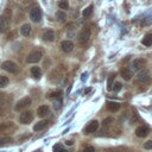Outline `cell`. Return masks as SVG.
Instances as JSON below:
<instances>
[{"label": "cell", "mask_w": 152, "mask_h": 152, "mask_svg": "<svg viewBox=\"0 0 152 152\" xmlns=\"http://www.w3.org/2000/svg\"><path fill=\"white\" fill-rule=\"evenodd\" d=\"M12 129H14V124L13 122L7 121V122H1L0 124V133H7Z\"/></svg>", "instance_id": "8fae6325"}, {"label": "cell", "mask_w": 152, "mask_h": 152, "mask_svg": "<svg viewBox=\"0 0 152 152\" xmlns=\"http://www.w3.org/2000/svg\"><path fill=\"white\" fill-rule=\"evenodd\" d=\"M10 18H11V11L7 10L4 15L0 17V33L5 32L10 26Z\"/></svg>", "instance_id": "6da1fadb"}, {"label": "cell", "mask_w": 152, "mask_h": 152, "mask_svg": "<svg viewBox=\"0 0 152 152\" xmlns=\"http://www.w3.org/2000/svg\"><path fill=\"white\" fill-rule=\"evenodd\" d=\"M46 125H48V121H46V120L39 121V122H37V124L33 126V131H40V129L45 128V127H46Z\"/></svg>", "instance_id": "7402d4cb"}, {"label": "cell", "mask_w": 152, "mask_h": 152, "mask_svg": "<svg viewBox=\"0 0 152 152\" xmlns=\"http://www.w3.org/2000/svg\"><path fill=\"white\" fill-rule=\"evenodd\" d=\"M61 104H62V97L58 99L57 101H55V103H53V108H55V109H59Z\"/></svg>", "instance_id": "d6a6232c"}, {"label": "cell", "mask_w": 152, "mask_h": 152, "mask_svg": "<svg viewBox=\"0 0 152 152\" xmlns=\"http://www.w3.org/2000/svg\"><path fill=\"white\" fill-rule=\"evenodd\" d=\"M138 81L140 83H146L150 81V75H148V71L146 70H141L140 72H138V76H137Z\"/></svg>", "instance_id": "4fadbf2b"}, {"label": "cell", "mask_w": 152, "mask_h": 152, "mask_svg": "<svg viewBox=\"0 0 152 152\" xmlns=\"http://www.w3.org/2000/svg\"><path fill=\"white\" fill-rule=\"evenodd\" d=\"M144 148H146V150H152V140H147V141L144 144Z\"/></svg>", "instance_id": "836d02e7"}, {"label": "cell", "mask_w": 152, "mask_h": 152, "mask_svg": "<svg viewBox=\"0 0 152 152\" xmlns=\"http://www.w3.org/2000/svg\"><path fill=\"white\" fill-rule=\"evenodd\" d=\"M1 69L8 71V72H17L18 71V65L12 62V61H5L1 63Z\"/></svg>", "instance_id": "3957f363"}, {"label": "cell", "mask_w": 152, "mask_h": 152, "mask_svg": "<svg viewBox=\"0 0 152 152\" xmlns=\"http://www.w3.org/2000/svg\"><path fill=\"white\" fill-rule=\"evenodd\" d=\"M61 49L64 52H71L74 49V44L70 40H63V42H61Z\"/></svg>", "instance_id": "7c38bea8"}, {"label": "cell", "mask_w": 152, "mask_h": 152, "mask_svg": "<svg viewBox=\"0 0 152 152\" xmlns=\"http://www.w3.org/2000/svg\"><path fill=\"white\" fill-rule=\"evenodd\" d=\"M31 74H32V76L34 77V78H40V76H42V70H40V68L39 66H32L31 68Z\"/></svg>", "instance_id": "d6986e66"}, {"label": "cell", "mask_w": 152, "mask_h": 152, "mask_svg": "<svg viewBox=\"0 0 152 152\" xmlns=\"http://www.w3.org/2000/svg\"><path fill=\"white\" fill-rule=\"evenodd\" d=\"M42 57H43V52L40 50H33L27 55L26 62L27 63H37L42 59Z\"/></svg>", "instance_id": "7a4b0ae2"}, {"label": "cell", "mask_w": 152, "mask_h": 152, "mask_svg": "<svg viewBox=\"0 0 152 152\" xmlns=\"http://www.w3.org/2000/svg\"><path fill=\"white\" fill-rule=\"evenodd\" d=\"M30 104H31V99H30L28 96H25V97L20 99V100L15 103L14 109H15V110H21V109H24V108L28 107Z\"/></svg>", "instance_id": "277c9868"}, {"label": "cell", "mask_w": 152, "mask_h": 152, "mask_svg": "<svg viewBox=\"0 0 152 152\" xmlns=\"http://www.w3.org/2000/svg\"><path fill=\"white\" fill-rule=\"evenodd\" d=\"M145 65H146V59L145 58H137L132 63V66H133L134 70H141Z\"/></svg>", "instance_id": "30bf717a"}, {"label": "cell", "mask_w": 152, "mask_h": 152, "mask_svg": "<svg viewBox=\"0 0 152 152\" xmlns=\"http://www.w3.org/2000/svg\"><path fill=\"white\" fill-rule=\"evenodd\" d=\"M91 12H93V5H89V6H87V7L82 11V15H83V17H88V15L91 14Z\"/></svg>", "instance_id": "484cf974"}, {"label": "cell", "mask_w": 152, "mask_h": 152, "mask_svg": "<svg viewBox=\"0 0 152 152\" xmlns=\"http://www.w3.org/2000/svg\"><path fill=\"white\" fill-rule=\"evenodd\" d=\"M7 102V96L4 93H0V107H4Z\"/></svg>", "instance_id": "f546056e"}, {"label": "cell", "mask_w": 152, "mask_h": 152, "mask_svg": "<svg viewBox=\"0 0 152 152\" xmlns=\"http://www.w3.org/2000/svg\"><path fill=\"white\" fill-rule=\"evenodd\" d=\"M120 75H121L122 78L126 80V81H129V80L132 78V72H131L127 68H122V69L120 70Z\"/></svg>", "instance_id": "e0dca14e"}, {"label": "cell", "mask_w": 152, "mask_h": 152, "mask_svg": "<svg viewBox=\"0 0 152 152\" xmlns=\"http://www.w3.org/2000/svg\"><path fill=\"white\" fill-rule=\"evenodd\" d=\"M113 122V118L112 116H108V118H106L103 121H102V125L103 126H108L109 124H112Z\"/></svg>", "instance_id": "1f68e13d"}, {"label": "cell", "mask_w": 152, "mask_h": 152, "mask_svg": "<svg viewBox=\"0 0 152 152\" xmlns=\"http://www.w3.org/2000/svg\"><path fill=\"white\" fill-rule=\"evenodd\" d=\"M107 108L110 112H118L120 109V104L118 102H108L107 103Z\"/></svg>", "instance_id": "44dd1931"}, {"label": "cell", "mask_w": 152, "mask_h": 152, "mask_svg": "<svg viewBox=\"0 0 152 152\" xmlns=\"http://www.w3.org/2000/svg\"><path fill=\"white\" fill-rule=\"evenodd\" d=\"M30 19H31L32 21H34V23L40 21V19H42V11H40V8H39L38 6L33 7V8L30 11Z\"/></svg>", "instance_id": "5b68a950"}, {"label": "cell", "mask_w": 152, "mask_h": 152, "mask_svg": "<svg viewBox=\"0 0 152 152\" xmlns=\"http://www.w3.org/2000/svg\"><path fill=\"white\" fill-rule=\"evenodd\" d=\"M32 119H33V114L27 110V112H23V113L20 114L19 121H20L21 124H24V125H27V124H30V122L32 121Z\"/></svg>", "instance_id": "52a82bcc"}, {"label": "cell", "mask_w": 152, "mask_h": 152, "mask_svg": "<svg viewBox=\"0 0 152 152\" xmlns=\"http://www.w3.org/2000/svg\"><path fill=\"white\" fill-rule=\"evenodd\" d=\"M61 95H62L61 90H55V91H51L49 94V97L50 99H61Z\"/></svg>", "instance_id": "4316f807"}, {"label": "cell", "mask_w": 152, "mask_h": 152, "mask_svg": "<svg viewBox=\"0 0 152 152\" xmlns=\"http://www.w3.org/2000/svg\"><path fill=\"white\" fill-rule=\"evenodd\" d=\"M56 19L59 21V23H65L66 20V14L63 12V11H58L56 13Z\"/></svg>", "instance_id": "603a6c76"}, {"label": "cell", "mask_w": 152, "mask_h": 152, "mask_svg": "<svg viewBox=\"0 0 152 152\" xmlns=\"http://www.w3.org/2000/svg\"><path fill=\"white\" fill-rule=\"evenodd\" d=\"M90 36H91L90 28H89V27H84L83 30H81V32H80V34H78V42H80V43H87V42L89 40Z\"/></svg>", "instance_id": "8992f818"}, {"label": "cell", "mask_w": 152, "mask_h": 152, "mask_svg": "<svg viewBox=\"0 0 152 152\" xmlns=\"http://www.w3.org/2000/svg\"><path fill=\"white\" fill-rule=\"evenodd\" d=\"M65 144L70 146V145H72V144H74V141H72V140H66V141H65Z\"/></svg>", "instance_id": "8d00e7d4"}, {"label": "cell", "mask_w": 152, "mask_h": 152, "mask_svg": "<svg viewBox=\"0 0 152 152\" xmlns=\"http://www.w3.org/2000/svg\"><path fill=\"white\" fill-rule=\"evenodd\" d=\"M114 77H115V74H112V75L108 77V81H107V89H108V90H110L112 87H113V80H114Z\"/></svg>", "instance_id": "83f0119b"}, {"label": "cell", "mask_w": 152, "mask_h": 152, "mask_svg": "<svg viewBox=\"0 0 152 152\" xmlns=\"http://www.w3.org/2000/svg\"><path fill=\"white\" fill-rule=\"evenodd\" d=\"M148 134V128L146 126H139L137 129H135V135L139 137V138H144Z\"/></svg>", "instance_id": "5bb4252c"}, {"label": "cell", "mask_w": 152, "mask_h": 152, "mask_svg": "<svg viewBox=\"0 0 152 152\" xmlns=\"http://www.w3.org/2000/svg\"><path fill=\"white\" fill-rule=\"evenodd\" d=\"M30 32H31V25H30V24H24V25H21V27H20V33H21L24 37H27V36L30 34Z\"/></svg>", "instance_id": "ac0fdd59"}, {"label": "cell", "mask_w": 152, "mask_h": 152, "mask_svg": "<svg viewBox=\"0 0 152 152\" xmlns=\"http://www.w3.org/2000/svg\"><path fill=\"white\" fill-rule=\"evenodd\" d=\"M10 80L7 76H4V75H0V88H5L7 84H8Z\"/></svg>", "instance_id": "d4e9b609"}, {"label": "cell", "mask_w": 152, "mask_h": 152, "mask_svg": "<svg viewBox=\"0 0 152 152\" xmlns=\"http://www.w3.org/2000/svg\"><path fill=\"white\" fill-rule=\"evenodd\" d=\"M58 6H59L62 10H68V8H69V2H68V0H61V1L58 2Z\"/></svg>", "instance_id": "f1b7e54d"}, {"label": "cell", "mask_w": 152, "mask_h": 152, "mask_svg": "<svg viewBox=\"0 0 152 152\" xmlns=\"http://www.w3.org/2000/svg\"><path fill=\"white\" fill-rule=\"evenodd\" d=\"M121 88H122V84H121L120 82H115V83L113 84V87H112V89H113L114 91H119V90H121Z\"/></svg>", "instance_id": "4dcf8cb0"}, {"label": "cell", "mask_w": 152, "mask_h": 152, "mask_svg": "<svg viewBox=\"0 0 152 152\" xmlns=\"http://www.w3.org/2000/svg\"><path fill=\"white\" fill-rule=\"evenodd\" d=\"M141 43H142L145 46H151V45H152V33L145 34V37L142 38Z\"/></svg>", "instance_id": "ffe728a7"}, {"label": "cell", "mask_w": 152, "mask_h": 152, "mask_svg": "<svg viewBox=\"0 0 152 152\" xmlns=\"http://www.w3.org/2000/svg\"><path fill=\"white\" fill-rule=\"evenodd\" d=\"M53 150H55V152H66V150L62 148V146H59V145H56Z\"/></svg>", "instance_id": "e575fe53"}, {"label": "cell", "mask_w": 152, "mask_h": 152, "mask_svg": "<svg viewBox=\"0 0 152 152\" xmlns=\"http://www.w3.org/2000/svg\"><path fill=\"white\" fill-rule=\"evenodd\" d=\"M13 141V139L11 137H0V146H5L8 145Z\"/></svg>", "instance_id": "cb8c5ba5"}, {"label": "cell", "mask_w": 152, "mask_h": 152, "mask_svg": "<svg viewBox=\"0 0 152 152\" xmlns=\"http://www.w3.org/2000/svg\"><path fill=\"white\" fill-rule=\"evenodd\" d=\"M97 128H99V121L93 120V121H90V122L86 126V128H84V133H86V134L94 133L95 131H97Z\"/></svg>", "instance_id": "9c48e42d"}, {"label": "cell", "mask_w": 152, "mask_h": 152, "mask_svg": "<svg viewBox=\"0 0 152 152\" xmlns=\"http://www.w3.org/2000/svg\"><path fill=\"white\" fill-rule=\"evenodd\" d=\"M62 77H63V74H62V71H59V68H56L50 72V80L55 83L59 82L62 80Z\"/></svg>", "instance_id": "ba28073f"}, {"label": "cell", "mask_w": 152, "mask_h": 152, "mask_svg": "<svg viewBox=\"0 0 152 152\" xmlns=\"http://www.w3.org/2000/svg\"><path fill=\"white\" fill-rule=\"evenodd\" d=\"M43 40L45 42H53L55 40V32L52 30H46L44 33H43Z\"/></svg>", "instance_id": "9a60e30c"}, {"label": "cell", "mask_w": 152, "mask_h": 152, "mask_svg": "<svg viewBox=\"0 0 152 152\" xmlns=\"http://www.w3.org/2000/svg\"><path fill=\"white\" fill-rule=\"evenodd\" d=\"M82 152H95V150H94V147H91V146H88V147H86Z\"/></svg>", "instance_id": "d590c367"}, {"label": "cell", "mask_w": 152, "mask_h": 152, "mask_svg": "<svg viewBox=\"0 0 152 152\" xmlns=\"http://www.w3.org/2000/svg\"><path fill=\"white\" fill-rule=\"evenodd\" d=\"M86 80H87V72H84L82 75V81H86Z\"/></svg>", "instance_id": "74e56055"}, {"label": "cell", "mask_w": 152, "mask_h": 152, "mask_svg": "<svg viewBox=\"0 0 152 152\" xmlns=\"http://www.w3.org/2000/svg\"><path fill=\"white\" fill-rule=\"evenodd\" d=\"M37 114H38V116H40V118L48 115V114H49V107H48L46 104H43V106L38 107V109H37Z\"/></svg>", "instance_id": "2e32d148"}, {"label": "cell", "mask_w": 152, "mask_h": 152, "mask_svg": "<svg viewBox=\"0 0 152 152\" xmlns=\"http://www.w3.org/2000/svg\"><path fill=\"white\" fill-rule=\"evenodd\" d=\"M90 90H91V89H90V88H87V89H86V90H84V94H88V93H89V91H90Z\"/></svg>", "instance_id": "f35d334b"}]
</instances>
